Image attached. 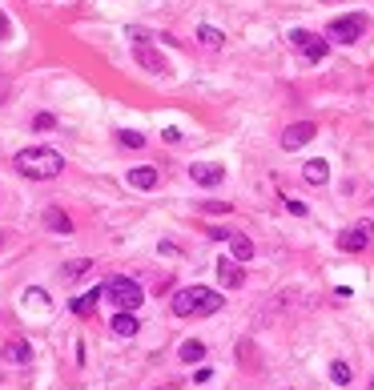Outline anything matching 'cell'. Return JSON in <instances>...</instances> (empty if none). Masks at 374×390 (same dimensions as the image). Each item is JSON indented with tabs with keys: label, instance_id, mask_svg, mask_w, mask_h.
I'll return each mask as SVG.
<instances>
[{
	"label": "cell",
	"instance_id": "cell-1",
	"mask_svg": "<svg viewBox=\"0 0 374 390\" xmlns=\"http://www.w3.org/2000/svg\"><path fill=\"white\" fill-rule=\"evenodd\" d=\"M13 165H17V173H24V178L49 181V178H57V173L65 169V157H61L57 149H49V145H33V149H20L17 157H13Z\"/></svg>",
	"mask_w": 374,
	"mask_h": 390
},
{
	"label": "cell",
	"instance_id": "cell-2",
	"mask_svg": "<svg viewBox=\"0 0 374 390\" xmlns=\"http://www.w3.org/2000/svg\"><path fill=\"white\" fill-rule=\"evenodd\" d=\"M222 294L217 290H210V286H189V290H178L173 294V314L178 318H206V314H217L222 310Z\"/></svg>",
	"mask_w": 374,
	"mask_h": 390
},
{
	"label": "cell",
	"instance_id": "cell-3",
	"mask_svg": "<svg viewBox=\"0 0 374 390\" xmlns=\"http://www.w3.org/2000/svg\"><path fill=\"white\" fill-rule=\"evenodd\" d=\"M105 298L113 302V306H121L125 314H133V310L145 302V290H141V282H133V277H109L105 282Z\"/></svg>",
	"mask_w": 374,
	"mask_h": 390
},
{
	"label": "cell",
	"instance_id": "cell-4",
	"mask_svg": "<svg viewBox=\"0 0 374 390\" xmlns=\"http://www.w3.org/2000/svg\"><path fill=\"white\" fill-rule=\"evenodd\" d=\"M362 33H366V17H362V13H346V17L330 20V29H326V41L354 45V41H362Z\"/></svg>",
	"mask_w": 374,
	"mask_h": 390
},
{
	"label": "cell",
	"instance_id": "cell-5",
	"mask_svg": "<svg viewBox=\"0 0 374 390\" xmlns=\"http://www.w3.org/2000/svg\"><path fill=\"white\" fill-rule=\"evenodd\" d=\"M290 45L298 49V57H302L306 65H318L326 52H330V41H322L318 33H306V29H294V33H290Z\"/></svg>",
	"mask_w": 374,
	"mask_h": 390
},
{
	"label": "cell",
	"instance_id": "cell-6",
	"mask_svg": "<svg viewBox=\"0 0 374 390\" xmlns=\"http://www.w3.org/2000/svg\"><path fill=\"white\" fill-rule=\"evenodd\" d=\"M371 233H374L371 222H358V226L342 229V233H338V250H342V254H358V250L371 245Z\"/></svg>",
	"mask_w": 374,
	"mask_h": 390
},
{
	"label": "cell",
	"instance_id": "cell-7",
	"mask_svg": "<svg viewBox=\"0 0 374 390\" xmlns=\"http://www.w3.org/2000/svg\"><path fill=\"white\" fill-rule=\"evenodd\" d=\"M314 125H310V121H298V125H290V129L282 133V149H302V145H310V141H314Z\"/></svg>",
	"mask_w": 374,
	"mask_h": 390
},
{
	"label": "cell",
	"instance_id": "cell-8",
	"mask_svg": "<svg viewBox=\"0 0 374 390\" xmlns=\"http://www.w3.org/2000/svg\"><path fill=\"white\" fill-rule=\"evenodd\" d=\"M189 178H194L197 185L213 189V185H222V181H226V169H222V165H213V161H197L194 169H189Z\"/></svg>",
	"mask_w": 374,
	"mask_h": 390
},
{
	"label": "cell",
	"instance_id": "cell-9",
	"mask_svg": "<svg viewBox=\"0 0 374 390\" xmlns=\"http://www.w3.org/2000/svg\"><path fill=\"white\" fill-rule=\"evenodd\" d=\"M217 282H222L226 290H238V286L245 282V274H242V261L222 258V261H217Z\"/></svg>",
	"mask_w": 374,
	"mask_h": 390
},
{
	"label": "cell",
	"instance_id": "cell-10",
	"mask_svg": "<svg viewBox=\"0 0 374 390\" xmlns=\"http://www.w3.org/2000/svg\"><path fill=\"white\" fill-rule=\"evenodd\" d=\"M0 362H17V366H24V362H33V346L24 338H13L4 350H0Z\"/></svg>",
	"mask_w": 374,
	"mask_h": 390
},
{
	"label": "cell",
	"instance_id": "cell-11",
	"mask_svg": "<svg viewBox=\"0 0 374 390\" xmlns=\"http://www.w3.org/2000/svg\"><path fill=\"white\" fill-rule=\"evenodd\" d=\"M101 298H105V286H93V290H85L81 298H73V302H69V310H73V314H93Z\"/></svg>",
	"mask_w": 374,
	"mask_h": 390
},
{
	"label": "cell",
	"instance_id": "cell-12",
	"mask_svg": "<svg viewBox=\"0 0 374 390\" xmlns=\"http://www.w3.org/2000/svg\"><path fill=\"white\" fill-rule=\"evenodd\" d=\"M137 65H145L149 73H169V65L161 61V52H153V49L145 45V41L137 45Z\"/></svg>",
	"mask_w": 374,
	"mask_h": 390
},
{
	"label": "cell",
	"instance_id": "cell-13",
	"mask_svg": "<svg viewBox=\"0 0 374 390\" xmlns=\"http://www.w3.org/2000/svg\"><path fill=\"white\" fill-rule=\"evenodd\" d=\"M129 185L133 189H153V185H157V169H153V165H137V169H129Z\"/></svg>",
	"mask_w": 374,
	"mask_h": 390
},
{
	"label": "cell",
	"instance_id": "cell-14",
	"mask_svg": "<svg viewBox=\"0 0 374 390\" xmlns=\"http://www.w3.org/2000/svg\"><path fill=\"white\" fill-rule=\"evenodd\" d=\"M229 258L233 261H250L254 258V242L245 233H229Z\"/></svg>",
	"mask_w": 374,
	"mask_h": 390
},
{
	"label": "cell",
	"instance_id": "cell-15",
	"mask_svg": "<svg viewBox=\"0 0 374 390\" xmlns=\"http://www.w3.org/2000/svg\"><path fill=\"white\" fill-rule=\"evenodd\" d=\"M302 178H306L310 185H326V178H330V165H326V161H306V165H302Z\"/></svg>",
	"mask_w": 374,
	"mask_h": 390
},
{
	"label": "cell",
	"instance_id": "cell-16",
	"mask_svg": "<svg viewBox=\"0 0 374 390\" xmlns=\"http://www.w3.org/2000/svg\"><path fill=\"white\" fill-rule=\"evenodd\" d=\"M113 330H117V334H121V338H133V334L141 330V322H137L133 314H125V310H121V314H117V318H113Z\"/></svg>",
	"mask_w": 374,
	"mask_h": 390
},
{
	"label": "cell",
	"instance_id": "cell-17",
	"mask_svg": "<svg viewBox=\"0 0 374 390\" xmlns=\"http://www.w3.org/2000/svg\"><path fill=\"white\" fill-rule=\"evenodd\" d=\"M45 226H49L52 233H73V222H69L61 210H45Z\"/></svg>",
	"mask_w": 374,
	"mask_h": 390
},
{
	"label": "cell",
	"instance_id": "cell-18",
	"mask_svg": "<svg viewBox=\"0 0 374 390\" xmlns=\"http://www.w3.org/2000/svg\"><path fill=\"white\" fill-rule=\"evenodd\" d=\"M178 358H181V362H201V358H206V346H201V342H197V338H189V342H181V350H178Z\"/></svg>",
	"mask_w": 374,
	"mask_h": 390
},
{
	"label": "cell",
	"instance_id": "cell-19",
	"mask_svg": "<svg viewBox=\"0 0 374 390\" xmlns=\"http://www.w3.org/2000/svg\"><path fill=\"white\" fill-rule=\"evenodd\" d=\"M197 41H201L206 49H222V45H226V36L217 33V29H210V24H201V29H197Z\"/></svg>",
	"mask_w": 374,
	"mask_h": 390
},
{
	"label": "cell",
	"instance_id": "cell-20",
	"mask_svg": "<svg viewBox=\"0 0 374 390\" xmlns=\"http://www.w3.org/2000/svg\"><path fill=\"white\" fill-rule=\"evenodd\" d=\"M330 378H334L338 387H346V382H350V366H346V362H330Z\"/></svg>",
	"mask_w": 374,
	"mask_h": 390
},
{
	"label": "cell",
	"instance_id": "cell-21",
	"mask_svg": "<svg viewBox=\"0 0 374 390\" xmlns=\"http://www.w3.org/2000/svg\"><path fill=\"white\" fill-rule=\"evenodd\" d=\"M85 270H89V261H69V270H61V277H65V282H73V277H81L85 274Z\"/></svg>",
	"mask_w": 374,
	"mask_h": 390
},
{
	"label": "cell",
	"instance_id": "cell-22",
	"mask_svg": "<svg viewBox=\"0 0 374 390\" xmlns=\"http://www.w3.org/2000/svg\"><path fill=\"white\" fill-rule=\"evenodd\" d=\"M121 145L141 149V145H145V137H141V133H129V129H125V133H121Z\"/></svg>",
	"mask_w": 374,
	"mask_h": 390
},
{
	"label": "cell",
	"instance_id": "cell-23",
	"mask_svg": "<svg viewBox=\"0 0 374 390\" xmlns=\"http://www.w3.org/2000/svg\"><path fill=\"white\" fill-rule=\"evenodd\" d=\"M286 210L298 213V217H306V201H298V197H286Z\"/></svg>",
	"mask_w": 374,
	"mask_h": 390
},
{
	"label": "cell",
	"instance_id": "cell-24",
	"mask_svg": "<svg viewBox=\"0 0 374 390\" xmlns=\"http://www.w3.org/2000/svg\"><path fill=\"white\" fill-rule=\"evenodd\" d=\"M206 210H210V213H226L229 201H206Z\"/></svg>",
	"mask_w": 374,
	"mask_h": 390
},
{
	"label": "cell",
	"instance_id": "cell-25",
	"mask_svg": "<svg viewBox=\"0 0 374 390\" xmlns=\"http://www.w3.org/2000/svg\"><path fill=\"white\" fill-rule=\"evenodd\" d=\"M33 125H36V129H52V117H49V113H41V117L33 121Z\"/></svg>",
	"mask_w": 374,
	"mask_h": 390
},
{
	"label": "cell",
	"instance_id": "cell-26",
	"mask_svg": "<svg viewBox=\"0 0 374 390\" xmlns=\"http://www.w3.org/2000/svg\"><path fill=\"white\" fill-rule=\"evenodd\" d=\"M371 390H374V378H371Z\"/></svg>",
	"mask_w": 374,
	"mask_h": 390
}]
</instances>
